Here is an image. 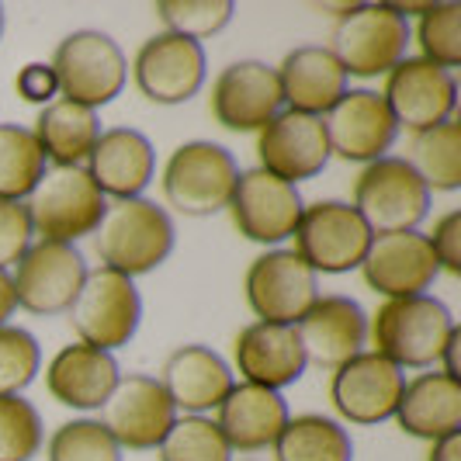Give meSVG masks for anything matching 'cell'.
I'll return each mask as SVG.
<instances>
[{
  "label": "cell",
  "mask_w": 461,
  "mask_h": 461,
  "mask_svg": "<svg viewBox=\"0 0 461 461\" xmlns=\"http://www.w3.org/2000/svg\"><path fill=\"white\" fill-rule=\"evenodd\" d=\"M97 136H101L97 112L63 97L46 104L35 118V139L42 146V157L56 167H80L91 157Z\"/></svg>",
  "instance_id": "obj_29"
},
{
  "label": "cell",
  "mask_w": 461,
  "mask_h": 461,
  "mask_svg": "<svg viewBox=\"0 0 461 461\" xmlns=\"http://www.w3.org/2000/svg\"><path fill=\"white\" fill-rule=\"evenodd\" d=\"M430 461H461V434H447V438L434 440Z\"/></svg>",
  "instance_id": "obj_43"
},
{
  "label": "cell",
  "mask_w": 461,
  "mask_h": 461,
  "mask_svg": "<svg viewBox=\"0 0 461 461\" xmlns=\"http://www.w3.org/2000/svg\"><path fill=\"white\" fill-rule=\"evenodd\" d=\"M455 330L451 309L434 295L389 299L371 320L375 354L389 357L399 368H427L440 361V350Z\"/></svg>",
  "instance_id": "obj_2"
},
{
  "label": "cell",
  "mask_w": 461,
  "mask_h": 461,
  "mask_svg": "<svg viewBox=\"0 0 461 461\" xmlns=\"http://www.w3.org/2000/svg\"><path fill=\"white\" fill-rule=\"evenodd\" d=\"M382 101L395 118V125L410 132H427L440 122H451V112L458 104V80L451 69H440L427 59H399L389 77Z\"/></svg>",
  "instance_id": "obj_12"
},
{
  "label": "cell",
  "mask_w": 461,
  "mask_h": 461,
  "mask_svg": "<svg viewBox=\"0 0 461 461\" xmlns=\"http://www.w3.org/2000/svg\"><path fill=\"white\" fill-rule=\"evenodd\" d=\"M104 194L97 191L84 167H52L28 194V222L32 232L52 243H77L91 236L104 215Z\"/></svg>",
  "instance_id": "obj_3"
},
{
  "label": "cell",
  "mask_w": 461,
  "mask_h": 461,
  "mask_svg": "<svg viewBox=\"0 0 461 461\" xmlns=\"http://www.w3.org/2000/svg\"><path fill=\"white\" fill-rule=\"evenodd\" d=\"M94 250L108 271L125 277L149 275L174 250V222L157 202H112L94 230Z\"/></svg>",
  "instance_id": "obj_1"
},
{
  "label": "cell",
  "mask_w": 461,
  "mask_h": 461,
  "mask_svg": "<svg viewBox=\"0 0 461 461\" xmlns=\"http://www.w3.org/2000/svg\"><path fill=\"white\" fill-rule=\"evenodd\" d=\"M458 347H461V330L455 326V330H451V337H447V344H444V350H440V361H444V375H447V378H455V382H458V375H461Z\"/></svg>",
  "instance_id": "obj_42"
},
{
  "label": "cell",
  "mask_w": 461,
  "mask_h": 461,
  "mask_svg": "<svg viewBox=\"0 0 461 461\" xmlns=\"http://www.w3.org/2000/svg\"><path fill=\"white\" fill-rule=\"evenodd\" d=\"M136 87L146 101L185 104L205 84V49L194 39L163 32L146 39L132 63Z\"/></svg>",
  "instance_id": "obj_14"
},
{
  "label": "cell",
  "mask_w": 461,
  "mask_h": 461,
  "mask_svg": "<svg viewBox=\"0 0 461 461\" xmlns=\"http://www.w3.org/2000/svg\"><path fill=\"white\" fill-rule=\"evenodd\" d=\"M420 59L434 63L440 69H451L461 63V4H430L427 14H420L416 28Z\"/></svg>",
  "instance_id": "obj_35"
},
{
  "label": "cell",
  "mask_w": 461,
  "mask_h": 461,
  "mask_svg": "<svg viewBox=\"0 0 461 461\" xmlns=\"http://www.w3.org/2000/svg\"><path fill=\"white\" fill-rule=\"evenodd\" d=\"M277 84L292 112L323 118L347 94V73L330 46H299L281 59Z\"/></svg>",
  "instance_id": "obj_24"
},
{
  "label": "cell",
  "mask_w": 461,
  "mask_h": 461,
  "mask_svg": "<svg viewBox=\"0 0 461 461\" xmlns=\"http://www.w3.org/2000/svg\"><path fill=\"white\" fill-rule=\"evenodd\" d=\"M410 24L389 4H354L333 28V56L347 77H378L406 56Z\"/></svg>",
  "instance_id": "obj_8"
},
{
  "label": "cell",
  "mask_w": 461,
  "mask_h": 461,
  "mask_svg": "<svg viewBox=\"0 0 461 461\" xmlns=\"http://www.w3.org/2000/svg\"><path fill=\"white\" fill-rule=\"evenodd\" d=\"M295 254L320 275H344L361 267L371 247V230L347 202H316L302 208L295 226Z\"/></svg>",
  "instance_id": "obj_9"
},
{
  "label": "cell",
  "mask_w": 461,
  "mask_h": 461,
  "mask_svg": "<svg viewBox=\"0 0 461 461\" xmlns=\"http://www.w3.org/2000/svg\"><path fill=\"white\" fill-rule=\"evenodd\" d=\"M240 167L230 149L219 142H185L170 153L163 167V198L167 205L191 219H205L230 208Z\"/></svg>",
  "instance_id": "obj_4"
},
{
  "label": "cell",
  "mask_w": 461,
  "mask_h": 461,
  "mask_svg": "<svg viewBox=\"0 0 461 461\" xmlns=\"http://www.w3.org/2000/svg\"><path fill=\"white\" fill-rule=\"evenodd\" d=\"M316 299V271L295 250L260 254L247 271V302L260 323L295 326Z\"/></svg>",
  "instance_id": "obj_13"
},
{
  "label": "cell",
  "mask_w": 461,
  "mask_h": 461,
  "mask_svg": "<svg viewBox=\"0 0 461 461\" xmlns=\"http://www.w3.org/2000/svg\"><path fill=\"white\" fill-rule=\"evenodd\" d=\"M354 212L365 219L371 236L416 230L430 212V191L402 157L371 160L354 185Z\"/></svg>",
  "instance_id": "obj_6"
},
{
  "label": "cell",
  "mask_w": 461,
  "mask_h": 461,
  "mask_svg": "<svg viewBox=\"0 0 461 461\" xmlns=\"http://www.w3.org/2000/svg\"><path fill=\"white\" fill-rule=\"evenodd\" d=\"M285 423H288V402L271 389H260L250 382L232 385L219 402V420H215L226 444L240 451H260L275 444Z\"/></svg>",
  "instance_id": "obj_27"
},
{
  "label": "cell",
  "mask_w": 461,
  "mask_h": 461,
  "mask_svg": "<svg viewBox=\"0 0 461 461\" xmlns=\"http://www.w3.org/2000/svg\"><path fill=\"white\" fill-rule=\"evenodd\" d=\"M232 222L250 243H281L302 219V194L295 185L267 174L264 167L243 170L232 187Z\"/></svg>",
  "instance_id": "obj_16"
},
{
  "label": "cell",
  "mask_w": 461,
  "mask_h": 461,
  "mask_svg": "<svg viewBox=\"0 0 461 461\" xmlns=\"http://www.w3.org/2000/svg\"><path fill=\"white\" fill-rule=\"evenodd\" d=\"M160 385L163 393L170 395L174 410L202 416L226 399V393L232 389V371L215 350L202 344H187L167 357Z\"/></svg>",
  "instance_id": "obj_25"
},
{
  "label": "cell",
  "mask_w": 461,
  "mask_h": 461,
  "mask_svg": "<svg viewBox=\"0 0 461 461\" xmlns=\"http://www.w3.org/2000/svg\"><path fill=\"white\" fill-rule=\"evenodd\" d=\"M232 354H236L240 375L250 385L271 389V393L285 389V385H295L305 371V354H302L295 326L257 320L247 330H240Z\"/></svg>",
  "instance_id": "obj_23"
},
{
  "label": "cell",
  "mask_w": 461,
  "mask_h": 461,
  "mask_svg": "<svg viewBox=\"0 0 461 461\" xmlns=\"http://www.w3.org/2000/svg\"><path fill=\"white\" fill-rule=\"evenodd\" d=\"M46 174V157L32 129L0 125V198L22 202Z\"/></svg>",
  "instance_id": "obj_32"
},
{
  "label": "cell",
  "mask_w": 461,
  "mask_h": 461,
  "mask_svg": "<svg viewBox=\"0 0 461 461\" xmlns=\"http://www.w3.org/2000/svg\"><path fill=\"white\" fill-rule=\"evenodd\" d=\"M230 444L215 420L185 416L174 420V427L160 440V461H230Z\"/></svg>",
  "instance_id": "obj_33"
},
{
  "label": "cell",
  "mask_w": 461,
  "mask_h": 461,
  "mask_svg": "<svg viewBox=\"0 0 461 461\" xmlns=\"http://www.w3.org/2000/svg\"><path fill=\"white\" fill-rule=\"evenodd\" d=\"M430 240V250L438 257V267H444L447 275H461V212H447L434 226V236Z\"/></svg>",
  "instance_id": "obj_40"
},
{
  "label": "cell",
  "mask_w": 461,
  "mask_h": 461,
  "mask_svg": "<svg viewBox=\"0 0 461 461\" xmlns=\"http://www.w3.org/2000/svg\"><path fill=\"white\" fill-rule=\"evenodd\" d=\"M49 67L56 73L63 101L84 104L91 112L115 101L125 87V77H129V63H125L122 46L112 35L94 32V28L67 35L56 46V56Z\"/></svg>",
  "instance_id": "obj_5"
},
{
  "label": "cell",
  "mask_w": 461,
  "mask_h": 461,
  "mask_svg": "<svg viewBox=\"0 0 461 461\" xmlns=\"http://www.w3.org/2000/svg\"><path fill=\"white\" fill-rule=\"evenodd\" d=\"M42 365V350L35 337L22 326H0V395H18L32 385Z\"/></svg>",
  "instance_id": "obj_38"
},
{
  "label": "cell",
  "mask_w": 461,
  "mask_h": 461,
  "mask_svg": "<svg viewBox=\"0 0 461 461\" xmlns=\"http://www.w3.org/2000/svg\"><path fill=\"white\" fill-rule=\"evenodd\" d=\"M305 365L337 371L354 354H361V344L368 337V316L365 309L347 295H323L309 305V312L295 323Z\"/></svg>",
  "instance_id": "obj_21"
},
{
  "label": "cell",
  "mask_w": 461,
  "mask_h": 461,
  "mask_svg": "<svg viewBox=\"0 0 461 461\" xmlns=\"http://www.w3.org/2000/svg\"><path fill=\"white\" fill-rule=\"evenodd\" d=\"M139 316H142V299L132 277L108 267L87 271L77 299L69 305V323L77 330V337L87 347L108 350V354L136 337Z\"/></svg>",
  "instance_id": "obj_7"
},
{
  "label": "cell",
  "mask_w": 461,
  "mask_h": 461,
  "mask_svg": "<svg viewBox=\"0 0 461 461\" xmlns=\"http://www.w3.org/2000/svg\"><path fill=\"white\" fill-rule=\"evenodd\" d=\"M0 32H4V11H0Z\"/></svg>",
  "instance_id": "obj_45"
},
{
  "label": "cell",
  "mask_w": 461,
  "mask_h": 461,
  "mask_svg": "<svg viewBox=\"0 0 461 461\" xmlns=\"http://www.w3.org/2000/svg\"><path fill=\"white\" fill-rule=\"evenodd\" d=\"M330 153L340 160L371 163L378 160L395 142V118L389 115L382 94L375 91H347L323 118Z\"/></svg>",
  "instance_id": "obj_20"
},
{
  "label": "cell",
  "mask_w": 461,
  "mask_h": 461,
  "mask_svg": "<svg viewBox=\"0 0 461 461\" xmlns=\"http://www.w3.org/2000/svg\"><path fill=\"white\" fill-rule=\"evenodd\" d=\"M84 170L91 174L101 194L125 202V198H139L149 187L153 174H157V153H153V142L142 132L118 125V129H108L97 136Z\"/></svg>",
  "instance_id": "obj_22"
},
{
  "label": "cell",
  "mask_w": 461,
  "mask_h": 461,
  "mask_svg": "<svg viewBox=\"0 0 461 461\" xmlns=\"http://www.w3.org/2000/svg\"><path fill=\"white\" fill-rule=\"evenodd\" d=\"M438 257L423 232H382L371 236V247L361 260V275L371 292L385 299L423 295L438 277Z\"/></svg>",
  "instance_id": "obj_17"
},
{
  "label": "cell",
  "mask_w": 461,
  "mask_h": 461,
  "mask_svg": "<svg viewBox=\"0 0 461 461\" xmlns=\"http://www.w3.org/2000/svg\"><path fill=\"white\" fill-rule=\"evenodd\" d=\"M285 97L277 69L260 59H240L212 84V115L230 132H260L281 112Z\"/></svg>",
  "instance_id": "obj_18"
},
{
  "label": "cell",
  "mask_w": 461,
  "mask_h": 461,
  "mask_svg": "<svg viewBox=\"0 0 461 461\" xmlns=\"http://www.w3.org/2000/svg\"><path fill=\"white\" fill-rule=\"evenodd\" d=\"M18 94H22L28 104H52V97L59 94V84H56V73L46 63H28V67L18 73Z\"/></svg>",
  "instance_id": "obj_41"
},
{
  "label": "cell",
  "mask_w": 461,
  "mask_h": 461,
  "mask_svg": "<svg viewBox=\"0 0 461 461\" xmlns=\"http://www.w3.org/2000/svg\"><path fill=\"white\" fill-rule=\"evenodd\" d=\"M277 461H350L354 458V444L350 434L337 420L320 413L295 416L281 427L275 440Z\"/></svg>",
  "instance_id": "obj_30"
},
{
  "label": "cell",
  "mask_w": 461,
  "mask_h": 461,
  "mask_svg": "<svg viewBox=\"0 0 461 461\" xmlns=\"http://www.w3.org/2000/svg\"><path fill=\"white\" fill-rule=\"evenodd\" d=\"M177 410L163 393L160 378L149 375H118L112 395L101 402V427L115 438L118 447L149 451L160 447L167 430L174 427Z\"/></svg>",
  "instance_id": "obj_10"
},
{
  "label": "cell",
  "mask_w": 461,
  "mask_h": 461,
  "mask_svg": "<svg viewBox=\"0 0 461 461\" xmlns=\"http://www.w3.org/2000/svg\"><path fill=\"white\" fill-rule=\"evenodd\" d=\"M260 167L288 185H299L316 177L330 160V139L323 118L302 115V112H277L257 139Z\"/></svg>",
  "instance_id": "obj_19"
},
{
  "label": "cell",
  "mask_w": 461,
  "mask_h": 461,
  "mask_svg": "<svg viewBox=\"0 0 461 461\" xmlns=\"http://www.w3.org/2000/svg\"><path fill=\"white\" fill-rule=\"evenodd\" d=\"M49 461H122V447L97 420H69L49 440Z\"/></svg>",
  "instance_id": "obj_37"
},
{
  "label": "cell",
  "mask_w": 461,
  "mask_h": 461,
  "mask_svg": "<svg viewBox=\"0 0 461 461\" xmlns=\"http://www.w3.org/2000/svg\"><path fill=\"white\" fill-rule=\"evenodd\" d=\"M28 247H32V222L24 205L0 198V271L18 264Z\"/></svg>",
  "instance_id": "obj_39"
},
{
  "label": "cell",
  "mask_w": 461,
  "mask_h": 461,
  "mask_svg": "<svg viewBox=\"0 0 461 461\" xmlns=\"http://www.w3.org/2000/svg\"><path fill=\"white\" fill-rule=\"evenodd\" d=\"M42 451V416L22 395H0V461H32Z\"/></svg>",
  "instance_id": "obj_34"
},
{
  "label": "cell",
  "mask_w": 461,
  "mask_h": 461,
  "mask_svg": "<svg viewBox=\"0 0 461 461\" xmlns=\"http://www.w3.org/2000/svg\"><path fill=\"white\" fill-rule=\"evenodd\" d=\"M406 163L427 185V191H458L461 187V129L458 122H440L427 132H416Z\"/></svg>",
  "instance_id": "obj_31"
},
{
  "label": "cell",
  "mask_w": 461,
  "mask_h": 461,
  "mask_svg": "<svg viewBox=\"0 0 461 461\" xmlns=\"http://www.w3.org/2000/svg\"><path fill=\"white\" fill-rule=\"evenodd\" d=\"M84 277H87V264L77 247L39 240L24 250L11 281L22 309L35 316H56V312H69Z\"/></svg>",
  "instance_id": "obj_11"
},
{
  "label": "cell",
  "mask_w": 461,
  "mask_h": 461,
  "mask_svg": "<svg viewBox=\"0 0 461 461\" xmlns=\"http://www.w3.org/2000/svg\"><path fill=\"white\" fill-rule=\"evenodd\" d=\"M402 389H406V375L399 365L375 350H361L333 371L330 399L344 420L368 427V423H382L395 416Z\"/></svg>",
  "instance_id": "obj_15"
},
{
  "label": "cell",
  "mask_w": 461,
  "mask_h": 461,
  "mask_svg": "<svg viewBox=\"0 0 461 461\" xmlns=\"http://www.w3.org/2000/svg\"><path fill=\"white\" fill-rule=\"evenodd\" d=\"M399 427L420 440H440L458 434L461 427V382L447 378L444 371H423L399 395L395 406Z\"/></svg>",
  "instance_id": "obj_28"
},
{
  "label": "cell",
  "mask_w": 461,
  "mask_h": 461,
  "mask_svg": "<svg viewBox=\"0 0 461 461\" xmlns=\"http://www.w3.org/2000/svg\"><path fill=\"white\" fill-rule=\"evenodd\" d=\"M118 382V365L108 350L87 344L63 347L46 368V385L56 402L73 410H101Z\"/></svg>",
  "instance_id": "obj_26"
},
{
  "label": "cell",
  "mask_w": 461,
  "mask_h": 461,
  "mask_svg": "<svg viewBox=\"0 0 461 461\" xmlns=\"http://www.w3.org/2000/svg\"><path fill=\"white\" fill-rule=\"evenodd\" d=\"M236 4L232 0H160L157 14L167 24V32L185 39H208L230 24Z\"/></svg>",
  "instance_id": "obj_36"
},
{
  "label": "cell",
  "mask_w": 461,
  "mask_h": 461,
  "mask_svg": "<svg viewBox=\"0 0 461 461\" xmlns=\"http://www.w3.org/2000/svg\"><path fill=\"white\" fill-rule=\"evenodd\" d=\"M18 309V299H14V281L7 271H0V326H7V316Z\"/></svg>",
  "instance_id": "obj_44"
}]
</instances>
